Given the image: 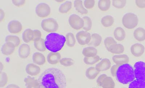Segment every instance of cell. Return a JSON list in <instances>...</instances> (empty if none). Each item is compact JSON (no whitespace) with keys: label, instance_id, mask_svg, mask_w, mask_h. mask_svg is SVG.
<instances>
[{"label":"cell","instance_id":"8d00e7d4","mask_svg":"<svg viewBox=\"0 0 145 88\" xmlns=\"http://www.w3.org/2000/svg\"><path fill=\"white\" fill-rule=\"evenodd\" d=\"M100 59V58L99 56L97 55L96 56L94 57H85L84 59V61L85 64L89 65H92L99 61Z\"/></svg>","mask_w":145,"mask_h":88},{"label":"cell","instance_id":"f907efd6","mask_svg":"<svg viewBox=\"0 0 145 88\" xmlns=\"http://www.w3.org/2000/svg\"><path fill=\"white\" fill-rule=\"evenodd\" d=\"M4 69L3 65L2 64V63L1 62V64H0V69H1V72H2V70H3Z\"/></svg>","mask_w":145,"mask_h":88},{"label":"cell","instance_id":"5bb4252c","mask_svg":"<svg viewBox=\"0 0 145 88\" xmlns=\"http://www.w3.org/2000/svg\"><path fill=\"white\" fill-rule=\"evenodd\" d=\"M15 47H16L12 43L6 42L3 45L1 48V52L3 55H11L15 51Z\"/></svg>","mask_w":145,"mask_h":88},{"label":"cell","instance_id":"f6af8a7d","mask_svg":"<svg viewBox=\"0 0 145 88\" xmlns=\"http://www.w3.org/2000/svg\"><path fill=\"white\" fill-rule=\"evenodd\" d=\"M120 65H115L112 66L111 69V73L113 77H116V72Z\"/></svg>","mask_w":145,"mask_h":88},{"label":"cell","instance_id":"44dd1931","mask_svg":"<svg viewBox=\"0 0 145 88\" xmlns=\"http://www.w3.org/2000/svg\"><path fill=\"white\" fill-rule=\"evenodd\" d=\"M33 63L38 65H43L46 62L44 56L41 53L35 52L32 56Z\"/></svg>","mask_w":145,"mask_h":88},{"label":"cell","instance_id":"7402d4cb","mask_svg":"<svg viewBox=\"0 0 145 88\" xmlns=\"http://www.w3.org/2000/svg\"><path fill=\"white\" fill-rule=\"evenodd\" d=\"M107 50L112 54H120L124 52L125 47L121 44H116L111 45Z\"/></svg>","mask_w":145,"mask_h":88},{"label":"cell","instance_id":"f35d334b","mask_svg":"<svg viewBox=\"0 0 145 88\" xmlns=\"http://www.w3.org/2000/svg\"><path fill=\"white\" fill-rule=\"evenodd\" d=\"M8 81V77L7 73L4 72L0 73V87H3L6 86Z\"/></svg>","mask_w":145,"mask_h":88},{"label":"cell","instance_id":"b9f144b4","mask_svg":"<svg viewBox=\"0 0 145 88\" xmlns=\"http://www.w3.org/2000/svg\"><path fill=\"white\" fill-rule=\"evenodd\" d=\"M84 5L86 8H92L95 5V1L93 0H86L84 1Z\"/></svg>","mask_w":145,"mask_h":88},{"label":"cell","instance_id":"7c38bea8","mask_svg":"<svg viewBox=\"0 0 145 88\" xmlns=\"http://www.w3.org/2000/svg\"><path fill=\"white\" fill-rule=\"evenodd\" d=\"M111 66V63L109 60L105 58L96 65L95 68L100 72L107 70L110 68Z\"/></svg>","mask_w":145,"mask_h":88},{"label":"cell","instance_id":"d6a6232c","mask_svg":"<svg viewBox=\"0 0 145 88\" xmlns=\"http://www.w3.org/2000/svg\"><path fill=\"white\" fill-rule=\"evenodd\" d=\"M35 48L38 51L44 52L46 51V48L45 45V40L42 38L38 41H34Z\"/></svg>","mask_w":145,"mask_h":88},{"label":"cell","instance_id":"7bdbcfd3","mask_svg":"<svg viewBox=\"0 0 145 88\" xmlns=\"http://www.w3.org/2000/svg\"><path fill=\"white\" fill-rule=\"evenodd\" d=\"M33 33H34V38H33V41H38L41 38V33L40 30H33Z\"/></svg>","mask_w":145,"mask_h":88},{"label":"cell","instance_id":"9a60e30c","mask_svg":"<svg viewBox=\"0 0 145 88\" xmlns=\"http://www.w3.org/2000/svg\"><path fill=\"white\" fill-rule=\"evenodd\" d=\"M40 68L34 64H27L25 67V71L28 74L31 76H36L40 72Z\"/></svg>","mask_w":145,"mask_h":88},{"label":"cell","instance_id":"4dcf8cb0","mask_svg":"<svg viewBox=\"0 0 145 88\" xmlns=\"http://www.w3.org/2000/svg\"><path fill=\"white\" fill-rule=\"evenodd\" d=\"M111 1L109 0H100L98 1V7L102 11H106L110 8Z\"/></svg>","mask_w":145,"mask_h":88},{"label":"cell","instance_id":"603a6c76","mask_svg":"<svg viewBox=\"0 0 145 88\" xmlns=\"http://www.w3.org/2000/svg\"><path fill=\"white\" fill-rule=\"evenodd\" d=\"M99 85L103 88H114L116 84L112 78L107 76Z\"/></svg>","mask_w":145,"mask_h":88},{"label":"cell","instance_id":"60d3db41","mask_svg":"<svg viewBox=\"0 0 145 88\" xmlns=\"http://www.w3.org/2000/svg\"><path fill=\"white\" fill-rule=\"evenodd\" d=\"M126 4V1H113L112 5L116 8L120 9L123 8Z\"/></svg>","mask_w":145,"mask_h":88},{"label":"cell","instance_id":"d590c367","mask_svg":"<svg viewBox=\"0 0 145 88\" xmlns=\"http://www.w3.org/2000/svg\"><path fill=\"white\" fill-rule=\"evenodd\" d=\"M82 19L84 21V26L83 29L86 32L90 30L92 25L91 19L89 17L86 16L83 17Z\"/></svg>","mask_w":145,"mask_h":88},{"label":"cell","instance_id":"52a82bcc","mask_svg":"<svg viewBox=\"0 0 145 88\" xmlns=\"http://www.w3.org/2000/svg\"><path fill=\"white\" fill-rule=\"evenodd\" d=\"M69 23L72 28L77 30L82 29L84 26L83 19L76 14L70 16L69 19Z\"/></svg>","mask_w":145,"mask_h":88},{"label":"cell","instance_id":"c3c4849f","mask_svg":"<svg viewBox=\"0 0 145 88\" xmlns=\"http://www.w3.org/2000/svg\"><path fill=\"white\" fill-rule=\"evenodd\" d=\"M5 17V13L2 10L0 9V21H2L4 19Z\"/></svg>","mask_w":145,"mask_h":88},{"label":"cell","instance_id":"ffe728a7","mask_svg":"<svg viewBox=\"0 0 145 88\" xmlns=\"http://www.w3.org/2000/svg\"><path fill=\"white\" fill-rule=\"evenodd\" d=\"M91 36V39L88 45L90 47H94L99 46L102 42L101 36L97 33L93 34Z\"/></svg>","mask_w":145,"mask_h":88},{"label":"cell","instance_id":"d4e9b609","mask_svg":"<svg viewBox=\"0 0 145 88\" xmlns=\"http://www.w3.org/2000/svg\"><path fill=\"white\" fill-rule=\"evenodd\" d=\"M114 35L116 40L121 41L125 39L126 34L125 30L122 28L118 27L114 31Z\"/></svg>","mask_w":145,"mask_h":88},{"label":"cell","instance_id":"d6986e66","mask_svg":"<svg viewBox=\"0 0 145 88\" xmlns=\"http://www.w3.org/2000/svg\"><path fill=\"white\" fill-rule=\"evenodd\" d=\"M97 50L93 47H88L83 50L82 54L85 57L91 58L96 56Z\"/></svg>","mask_w":145,"mask_h":88},{"label":"cell","instance_id":"e0dca14e","mask_svg":"<svg viewBox=\"0 0 145 88\" xmlns=\"http://www.w3.org/2000/svg\"><path fill=\"white\" fill-rule=\"evenodd\" d=\"M24 82L26 88H40L38 80L35 78L28 76L24 79Z\"/></svg>","mask_w":145,"mask_h":88},{"label":"cell","instance_id":"7dc6e473","mask_svg":"<svg viewBox=\"0 0 145 88\" xmlns=\"http://www.w3.org/2000/svg\"><path fill=\"white\" fill-rule=\"evenodd\" d=\"M107 76V75L105 74L101 75L100 76L98 77L97 80V83L99 85V84L102 82V81H103Z\"/></svg>","mask_w":145,"mask_h":88},{"label":"cell","instance_id":"2e32d148","mask_svg":"<svg viewBox=\"0 0 145 88\" xmlns=\"http://www.w3.org/2000/svg\"><path fill=\"white\" fill-rule=\"evenodd\" d=\"M112 60L116 65L120 66L128 64L129 62V56L125 54L114 56L112 57Z\"/></svg>","mask_w":145,"mask_h":88},{"label":"cell","instance_id":"6da1fadb","mask_svg":"<svg viewBox=\"0 0 145 88\" xmlns=\"http://www.w3.org/2000/svg\"><path fill=\"white\" fill-rule=\"evenodd\" d=\"M40 88H66L65 75L60 70L50 68L45 70L39 78Z\"/></svg>","mask_w":145,"mask_h":88},{"label":"cell","instance_id":"ee69618b","mask_svg":"<svg viewBox=\"0 0 145 88\" xmlns=\"http://www.w3.org/2000/svg\"><path fill=\"white\" fill-rule=\"evenodd\" d=\"M12 3L16 7H21L25 4V1L24 0H20V1H16V0H13L12 1Z\"/></svg>","mask_w":145,"mask_h":88},{"label":"cell","instance_id":"ba28073f","mask_svg":"<svg viewBox=\"0 0 145 88\" xmlns=\"http://www.w3.org/2000/svg\"><path fill=\"white\" fill-rule=\"evenodd\" d=\"M36 13L37 16L41 18L47 17L50 14L51 9L50 6L45 3H40L37 5L36 8Z\"/></svg>","mask_w":145,"mask_h":88},{"label":"cell","instance_id":"f546056e","mask_svg":"<svg viewBox=\"0 0 145 88\" xmlns=\"http://www.w3.org/2000/svg\"><path fill=\"white\" fill-rule=\"evenodd\" d=\"M114 20L113 17L110 15L102 17L101 23L103 26L105 27L111 26L113 24Z\"/></svg>","mask_w":145,"mask_h":88},{"label":"cell","instance_id":"7a4b0ae2","mask_svg":"<svg viewBox=\"0 0 145 88\" xmlns=\"http://www.w3.org/2000/svg\"><path fill=\"white\" fill-rule=\"evenodd\" d=\"M66 42L65 37L56 33L49 34L45 40L46 48L51 52H57L60 51Z\"/></svg>","mask_w":145,"mask_h":88},{"label":"cell","instance_id":"ac0fdd59","mask_svg":"<svg viewBox=\"0 0 145 88\" xmlns=\"http://www.w3.org/2000/svg\"><path fill=\"white\" fill-rule=\"evenodd\" d=\"M61 58V55L59 53L50 52L47 56V61L50 64H56L59 62Z\"/></svg>","mask_w":145,"mask_h":88},{"label":"cell","instance_id":"4fadbf2b","mask_svg":"<svg viewBox=\"0 0 145 88\" xmlns=\"http://www.w3.org/2000/svg\"><path fill=\"white\" fill-rule=\"evenodd\" d=\"M31 53L30 46L27 44H23L20 45L19 49V55L22 59H26L29 56Z\"/></svg>","mask_w":145,"mask_h":88},{"label":"cell","instance_id":"3957f363","mask_svg":"<svg viewBox=\"0 0 145 88\" xmlns=\"http://www.w3.org/2000/svg\"><path fill=\"white\" fill-rule=\"evenodd\" d=\"M116 77L120 83L124 85L131 83L135 78L134 68L129 64L120 65L118 69Z\"/></svg>","mask_w":145,"mask_h":88},{"label":"cell","instance_id":"9c48e42d","mask_svg":"<svg viewBox=\"0 0 145 88\" xmlns=\"http://www.w3.org/2000/svg\"><path fill=\"white\" fill-rule=\"evenodd\" d=\"M78 42L80 45H88L91 39V36L90 34L86 31H81L78 32L76 36Z\"/></svg>","mask_w":145,"mask_h":88},{"label":"cell","instance_id":"74e56055","mask_svg":"<svg viewBox=\"0 0 145 88\" xmlns=\"http://www.w3.org/2000/svg\"><path fill=\"white\" fill-rule=\"evenodd\" d=\"M59 62L61 65L66 67H70L73 65L74 63V60L70 58H62Z\"/></svg>","mask_w":145,"mask_h":88},{"label":"cell","instance_id":"e575fe53","mask_svg":"<svg viewBox=\"0 0 145 88\" xmlns=\"http://www.w3.org/2000/svg\"><path fill=\"white\" fill-rule=\"evenodd\" d=\"M129 88H145V82L134 80L129 84Z\"/></svg>","mask_w":145,"mask_h":88},{"label":"cell","instance_id":"484cf974","mask_svg":"<svg viewBox=\"0 0 145 88\" xmlns=\"http://www.w3.org/2000/svg\"><path fill=\"white\" fill-rule=\"evenodd\" d=\"M33 38H34L33 30L32 29H27L23 33V40L26 43H28L33 41Z\"/></svg>","mask_w":145,"mask_h":88},{"label":"cell","instance_id":"1f68e13d","mask_svg":"<svg viewBox=\"0 0 145 88\" xmlns=\"http://www.w3.org/2000/svg\"><path fill=\"white\" fill-rule=\"evenodd\" d=\"M66 42L67 46L72 47L74 46L76 43V40L74 35L72 33H68L65 36Z\"/></svg>","mask_w":145,"mask_h":88},{"label":"cell","instance_id":"f1b7e54d","mask_svg":"<svg viewBox=\"0 0 145 88\" xmlns=\"http://www.w3.org/2000/svg\"><path fill=\"white\" fill-rule=\"evenodd\" d=\"M72 2L71 1H66L59 6V12L62 14L67 13L72 9Z\"/></svg>","mask_w":145,"mask_h":88},{"label":"cell","instance_id":"bcb514c9","mask_svg":"<svg viewBox=\"0 0 145 88\" xmlns=\"http://www.w3.org/2000/svg\"><path fill=\"white\" fill-rule=\"evenodd\" d=\"M135 3L137 6L139 8H145V1L137 0L135 1Z\"/></svg>","mask_w":145,"mask_h":88},{"label":"cell","instance_id":"277c9868","mask_svg":"<svg viewBox=\"0 0 145 88\" xmlns=\"http://www.w3.org/2000/svg\"><path fill=\"white\" fill-rule=\"evenodd\" d=\"M124 26L128 29H134L138 25V20L137 15L132 13L125 14L122 19Z\"/></svg>","mask_w":145,"mask_h":88},{"label":"cell","instance_id":"836d02e7","mask_svg":"<svg viewBox=\"0 0 145 88\" xmlns=\"http://www.w3.org/2000/svg\"><path fill=\"white\" fill-rule=\"evenodd\" d=\"M6 42L12 43L16 47L20 45V39L18 36H7L5 38Z\"/></svg>","mask_w":145,"mask_h":88},{"label":"cell","instance_id":"5b68a950","mask_svg":"<svg viewBox=\"0 0 145 88\" xmlns=\"http://www.w3.org/2000/svg\"><path fill=\"white\" fill-rule=\"evenodd\" d=\"M42 29L48 33H54L59 28V24L54 18H50L42 20L41 23Z\"/></svg>","mask_w":145,"mask_h":88},{"label":"cell","instance_id":"83f0119b","mask_svg":"<svg viewBox=\"0 0 145 88\" xmlns=\"http://www.w3.org/2000/svg\"><path fill=\"white\" fill-rule=\"evenodd\" d=\"M74 7L76 10L82 14H87L88 12L87 10L84 7L82 4V1L80 0L75 1Z\"/></svg>","mask_w":145,"mask_h":88},{"label":"cell","instance_id":"681fc988","mask_svg":"<svg viewBox=\"0 0 145 88\" xmlns=\"http://www.w3.org/2000/svg\"><path fill=\"white\" fill-rule=\"evenodd\" d=\"M6 88H20L17 85L15 84H10L6 87Z\"/></svg>","mask_w":145,"mask_h":88},{"label":"cell","instance_id":"cb8c5ba5","mask_svg":"<svg viewBox=\"0 0 145 88\" xmlns=\"http://www.w3.org/2000/svg\"><path fill=\"white\" fill-rule=\"evenodd\" d=\"M135 38L139 42L145 40V29L142 28H138L135 30L134 33Z\"/></svg>","mask_w":145,"mask_h":88},{"label":"cell","instance_id":"4316f807","mask_svg":"<svg viewBox=\"0 0 145 88\" xmlns=\"http://www.w3.org/2000/svg\"><path fill=\"white\" fill-rule=\"evenodd\" d=\"M99 73V72L96 69L95 67H90L86 70L85 75L89 79L92 80L94 79Z\"/></svg>","mask_w":145,"mask_h":88},{"label":"cell","instance_id":"30bf717a","mask_svg":"<svg viewBox=\"0 0 145 88\" xmlns=\"http://www.w3.org/2000/svg\"><path fill=\"white\" fill-rule=\"evenodd\" d=\"M8 30L11 33L18 34L20 33L22 29V25L17 20H12L8 25Z\"/></svg>","mask_w":145,"mask_h":88},{"label":"cell","instance_id":"8992f818","mask_svg":"<svg viewBox=\"0 0 145 88\" xmlns=\"http://www.w3.org/2000/svg\"><path fill=\"white\" fill-rule=\"evenodd\" d=\"M135 76L136 79L145 82V63L142 61L136 62L134 64Z\"/></svg>","mask_w":145,"mask_h":88},{"label":"cell","instance_id":"ab89813d","mask_svg":"<svg viewBox=\"0 0 145 88\" xmlns=\"http://www.w3.org/2000/svg\"><path fill=\"white\" fill-rule=\"evenodd\" d=\"M104 44L107 50H108L110 47L113 45L117 44V42L112 37L106 38L104 40Z\"/></svg>","mask_w":145,"mask_h":88},{"label":"cell","instance_id":"8fae6325","mask_svg":"<svg viewBox=\"0 0 145 88\" xmlns=\"http://www.w3.org/2000/svg\"><path fill=\"white\" fill-rule=\"evenodd\" d=\"M130 50L132 55L138 58L142 56L144 53L145 47L142 44L137 43L132 45Z\"/></svg>","mask_w":145,"mask_h":88}]
</instances>
